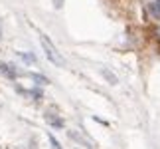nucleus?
I'll use <instances>...</instances> for the list:
<instances>
[{
	"mask_svg": "<svg viewBox=\"0 0 160 149\" xmlns=\"http://www.w3.org/2000/svg\"><path fill=\"white\" fill-rule=\"evenodd\" d=\"M53 6H55V8H61V6H63V0H53Z\"/></svg>",
	"mask_w": 160,
	"mask_h": 149,
	"instance_id": "nucleus-6",
	"label": "nucleus"
},
{
	"mask_svg": "<svg viewBox=\"0 0 160 149\" xmlns=\"http://www.w3.org/2000/svg\"><path fill=\"white\" fill-rule=\"evenodd\" d=\"M0 36H2V30H0Z\"/></svg>",
	"mask_w": 160,
	"mask_h": 149,
	"instance_id": "nucleus-7",
	"label": "nucleus"
},
{
	"mask_svg": "<svg viewBox=\"0 0 160 149\" xmlns=\"http://www.w3.org/2000/svg\"><path fill=\"white\" fill-rule=\"evenodd\" d=\"M40 40H42V48H44V52H46V56H48V60H50L53 66L63 68V66H65V58L58 52V48H55L50 40H48V36L42 34V36H40Z\"/></svg>",
	"mask_w": 160,
	"mask_h": 149,
	"instance_id": "nucleus-1",
	"label": "nucleus"
},
{
	"mask_svg": "<svg viewBox=\"0 0 160 149\" xmlns=\"http://www.w3.org/2000/svg\"><path fill=\"white\" fill-rule=\"evenodd\" d=\"M148 12L156 18V20H160V4L158 2H150L148 4Z\"/></svg>",
	"mask_w": 160,
	"mask_h": 149,
	"instance_id": "nucleus-2",
	"label": "nucleus"
},
{
	"mask_svg": "<svg viewBox=\"0 0 160 149\" xmlns=\"http://www.w3.org/2000/svg\"><path fill=\"white\" fill-rule=\"evenodd\" d=\"M103 76H105V78L109 80L111 84H117V78H115V76H113V74H111L109 70H103Z\"/></svg>",
	"mask_w": 160,
	"mask_h": 149,
	"instance_id": "nucleus-4",
	"label": "nucleus"
},
{
	"mask_svg": "<svg viewBox=\"0 0 160 149\" xmlns=\"http://www.w3.org/2000/svg\"><path fill=\"white\" fill-rule=\"evenodd\" d=\"M156 2H158V4H160V0H156Z\"/></svg>",
	"mask_w": 160,
	"mask_h": 149,
	"instance_id": "nucleus-8",
	"label": "nucleus"
},
{
	"mask_svg": "<svg viewBox=\"0 0 160 149\" xmlns=\"http://www.w3.org/2000/svg\"><path fill=\"white\" fill-rule=\"evenodd\" d=\"M50 141H52V147H53V149H61V147H59V143H58V139H55L52 133H50Z\"/></svg>",
	"mask_w": 160,
	"mask_h": 149,
	"instance_id": "nucleus-5",
	"label": "nucleus"
},
{
	"mask_svg": "<svg viewBox=\"0 0 160 149\" xmlns=\"http://www.w3.org/2000/svg\"><path fill=\"white\" fill-rule=\"evenodd\" d=\"M46 119L50 121V123H53L55 127H61V125H63V121H61L59 117H55V115L52 113V111H48V113H46Z\"/></svg>",
	"mask_w": 160,
	"mask_h": 149,
	"instance_id": "nucleus-3",
	"label": "nucleus"
}]
</instances>
